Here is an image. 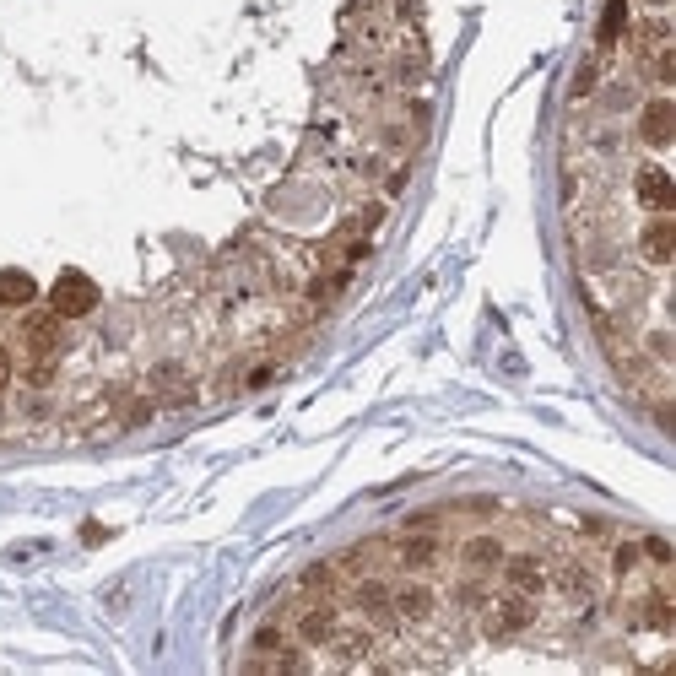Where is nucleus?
<instances>
[{
	"label": "nucleus",
	"mask_w": 676,
	"mask_h": 676,
	"mask_svg": "<svg viewBox=\"0 0 676 676\" xmlns=\"http://www.w3.org/2000/svg\"><path fill=\"white\" fill-rule=\"evenodd\" d=\"M98 282H92L87 271H60L55 287H49V309L60 314V320H87L92 309H98Z\"/></svg>",
	"instance_id": "obj_1"
},
{
	"label": "nucleus",
	"mask_w": 676,
	"mask_h": 676,
	"mask_svg": "<svg viewBox=\"0 0 676 676\" xmlns=\"http://www.w3.org/2000/svg\"><path fill=\"white\" fill-rule=\"evenodd\" d=\"M22 347L38 352V357H55L65 347V320L55 309H49V314H28V320H22Z\"/></svg>",
	"instance_id": "obj_2"
},
{
	"label": "nucleus",
	"mask_w": 676,
	"mask_h": 676,
	"mask_svg": "<svg viewBox=\"0 0 676 676\" xmlns=\"http://www.w3.org/2000/svg\"><path fill=\"white\" fill-rule=\"evenodd\" d=\"M639 136H644V147H671V136H676V103L671 98H655L644 109V119H639Z\"/></svg>",
	"instance_id": "obj_3"
},
{
	"label": "nucleus",
	"mask_w": 676,
	"mask_h": 676,
	"mask_svg": "<svg viewBox=\"0 0 676 676\" xmlns=\"http://www.w3.org/2000/svg\"><path fill=\"white\" fill-rule=\"evenodd\" d=\"M530 617H536V612H530V595L514 590V595H503V601H498V612H487V633H520Z\"/></svg>",
	"instance_id": "obj_4"
},
{
	"label": "nucleus",
	"mask_w": 676,
	"mask_h": 676,
	"mask_svg": "<svg viewBox=\"0 0 676 676\" xmlns=\"http://www.w3.org/2000/svg\"><path fill=\"white\" fill-rule=\"evenodd\" d=\"M639 244H644V260H649V265H671L676 228H671V217H666V211H655V222L644 228V238H639Z\"/></svg>",
	"instance_id": "obj_5"
},
{
	"label": "nucleus",
	"mask_w": 676,
	"mask_h": 676,
	"mask_svg": "<svg viewBox=\"0 0 676 676\" xmlns=\"http://www.w3.org/2000/svg\"><path fill=\"white\" fill-rule=\"evenodd\" d=\"M33 298H38V282L28 271H17V265H6L0 271V303L6 309H33Z\"/></svg>",
	"instance_id": "obj_6"
},
{
	"label": "nucleus",
	"mask_w": 676,
	"mask_h": 676,
	"mask_svg": "<svg viewBox=\"0 0 676 676\" xmlns=\"http://www.w3.org/2000/svg\"><path fill=\"white\" fill-rule=\"evenodd\" d=\"M433 606H439V595L422 585V579H417V585H401V590H395V612H401L406 622H428Z\"/></svg>",
	"instance_id": "obj_7"
},
{
	"label": "nucleus",
	"mask_w": 676,
	"mask_h": 676,
	"mask_svg": "<svg viewBox=\"0 0 676 676\" xmlns=\"http://www.w3.org/2000/svg\"><path fill=\"white\" fill-rule=\"evenodd\" d=\"M639 195H644V206H649V211H671V201H676V190H671L666 168H655V163H649V168H644V174H639Z\"/></svg>",
	"instance_id": "obj_8"
},
{
	"label": "nucleus",
	"mask_w": 676,
	"mask_h": 676,
	"mask_svg": "<svg viewBox=\"0 0 676 676\" xmlns=\"http://www.w3.org/2000/svg\"><path fill=\"white\" fill-rule=\"evenodd\" d=\"M503 579H509L520 595H536L541 585H547V574H541L536 558H503Z\"/></svg>",
	"instance_id": "obj_9"
},
{
	"label": "nucleus",
	"mask_w": 676,
	"mask_h": 676,
	"mask_svg": "<svg viewBox=\"0 0 676 676\" xmlns=\"http://www.w3.org/2000/svg\"><path fill=\"white\" fill-rule=\"evenodd\" d=\"M298 633H303V644H330V639H336V612H330V606H314V612H303Z\"/></svg>",
	"instance_id": "obj_10"
},
{
	"label": "nucleus",
	"mask_w": 676,
	"mask_h": 676,
	"mask_svg": "<svg viewBox=\"0 0 676 676\" xmlns=\"http://www.w3.org/2000/svg\"><path fill=\"white\" fill-rule=\"evenodd\" d=\"M466 568H503V541L498 536H476V541H466Z\"/></svg>",
	"instance_id": "obj_11"
},
{
	"label": "nucleus",
	"mask_w": 676,
	"mask_h": 676,
	"mask_svg": "<svg viewBox=\"0 0 676 676\" xmlns=\"http://www.w3.org/2000/svg\"><path fill=\"white\" fill-rule=\"evenodd\" d=\"M401 563H406V568H433V563H439V541H433V536L401 541Z\"/></svg>",
	"instance_id": "obj_12"
},
{
	"label": "nucleus",
	"mask_w": 676,
	"mask_h": 676,
	"mask_svg": "<svg viewBox=\"0 0 676 676\" xmlns=\"http://www.w3.org/2000/svg\"><path fill=\"white\" fill-rule=\"evenodd\" d=\"M357 606H363V612H390V590L379 585V579H363V585H357Z\"/></svg>",
	"instance_id": "obj_13"
},
{
	"label": "nucleus",
	"mask_w": 676,
	"mask_h": 676,
	"mask_svg": "<svg viewBox=\"0 0 676 676\" xmlns=\"http://www.w3.org/2000/svg\"><path fill=\"white\" fill-rule=\"evenodd\" d=\"M622 17H628V6H622V0H612V6H606V22H601V44H617Z\"/></svg>",
	"instance_id": "obj_14"
},
{
	"label": "nucleus",
	"mask_w": 676,
	"mask_h": 676,
	"mask_svg": "<svg viewBox=\"0 0 676 676\" xmlns=\"http://www.w3.org/2000/svg\"><path fill=\"white\" fill-rule=\"evenodd\" d=\"M303 585H309V590H330V585H336V563H314V568H303Z\"/></svg>",
	"instance_id": "obj_15"
},
{
	"label": "nucleus",
	"mask_w": 676,
	"mask_h": 676,
	"mask_svg": "<svg viewBox=\"0 0 676 676\" xmlns=\"http://www.w3.org/2000/svg\"><path fill=\"white\" fill-rule=\"evenodd\" d=\"M6 384H11V352L0 347V390H6Z\"/></svg>",
	"instance_id": "obj_16"
}]
</instances>
